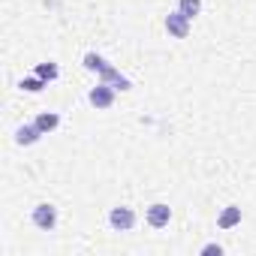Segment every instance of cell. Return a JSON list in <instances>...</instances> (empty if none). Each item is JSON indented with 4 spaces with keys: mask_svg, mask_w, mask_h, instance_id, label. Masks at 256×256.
Returning <instances> with one entry per match:
<instances>
[{
    "mask_svg": "<svg viewBox=\"0 0 256 256\" xmlns=\"http://www.w3.org/2000/svg\"><path fill=\"white\" fill-rule=\"evenodd\" d=\"M84 66L90 70V72H100V78L106 82V84H112L114 90H130L133 84H130V78L126 76H120V70H114L106 58H100L96 52H88L84 54Z\"/></svg>",
    "mask_w": 256,
    "mask_h": 256,
    "instance_id": "1",
    "label": "cell"
},
{
    "mask_svg": "<svg viewBox=\"0 0 256 256\" xmlns=\"http://www.w3.org/2000/svg\"><path fill=\"white\" fill-rule=\"evenodd\" d=\"M108 226H112L114 232H130V229L136 226V211H133V208H126V205L112 208V214H108Z\"/></svg>",
    "mask_w": 256,
    "mask_h": 256,
    "instance_id": "2",
    "label": "cell"
},
{
    "mask_svg": "<svg viewBox=\"0 0 256 256\" xmlns=\"http://www.w3.org/2000/svg\"><path fill=\"white\" fill-rule=\"evenodd\" d=\"M34 226L42 229V232H52V229L58 226V208L48 205V202H40V205L34 208Z\"/></svg>",
    "mask_w": 256,
    "mask_h": 256,
    "instance_id": "3",
    "label": "cell"
},
{
    "mask_svg": "<svg viewBox=\"0 0 256 256\" xmlns=\"http://www.w3.org/2000/svg\"><path fill=\"white\" fill-rule=\"evenodd\" d=\"M166 30H169V36H175V40H187L190 36V18L178 10V12H169L166 16Z\"/></svg>",
    "mask_w": 256,
    "mask_h": 256,
    "instance_id": "4",
    "label": "cell"
},
{
    "mask_svg": "<svg viewBox=\"0 0 256 256\" xmlns=\"http://www.w3.org/2000/svg\"><path fill=\"white\" fill-rule=\"evenodd\" d=\"M88 100H90V106L100 108V112H102V108H112V106H114V88L106 84V82H100V84L88 94Z\"/></svg>",
    "mask_w": 256,
    "mask_h": 256,
    "instance_id": "5",
    "label": "cell"
},
{
    "mask_svg": "<svg viewBox=\"0 0 256 256\" xmlns=\"http://www.w3.org/2000/svg\"><path fill=\"white\" fill-rule=\"evenodd\" d=\"M169 220H172V208H169L166 202H154V205L148 208V226H151V229H166Z\"/></svg>",
    "mask_w": 256,
    "mask_h": 256,
    "instance_id": "6",
    "label": "cell"
},
{
    "mask_svg": "<svg viewBox=\"0 0 256 256\" xmlns=\"http://www.w3.org/2000/svg\"><path fill=\"white\" fill-rule=\"evenodd\" d=\"M40 139H42V133H40L36 124H24V126H18V130H16V142L18 145H36Z\"/></svg>",
    "mask_w": 256,
    "mask_h": 256,
    "instance_id": "7",
    "label": "cell"
},
{
    "mask_svg": "<svg viewBox=\"0 0 256 256\" xmlns=\"http://www.w3.org/2000/svg\"><path fill=\"white\" fill-rule=\"evenodd\" d=\"M34 124L40 126V133H42V136H48V133H54L58 126H60V114H58V112H42Z\"/></svg>",
    "mask_w": 256,
    "mask_h": 256,
    "instance_id": "8",
    "label": "cell"
},
{
    "mask_svg": "<svg viewBox=\"0 0 256 256\" xmlns=\"http://www.w3.org/2000/svg\"><path fill=\"white\" fill-rule=\"evenodd\" d=\"M241 223V208L238 205H229V208H223V214L217 217V226L226 232V229H235Z\"/></svg>",
    "mask_w": 256,
    "mask_h": 256,
    "instance_id": "9",
    "label": "cell"
},
{
    "mask_svg": "<svg viewBox=\"0 0 256 256\" xmlns=\"http://www.w3.org/2000/svg\"><path fill=\"white\" fill-rule=\"evenodd\" d=\"M178 10H181V12L193 22V18L202 12V0H178Z\"/></svg>",
    "mask_w": 256,
    "mask_h": 256,
    "instance_id": "10",
    "label": "cell"
},
{
    "mask_svg": "<svg viewBox=\"0 0 256 256\" xmlns=\"http://www.w3.org/2000/svg\"><path fill=\"white\" fill-rule=\"evenodd\" d=\"M36 76L46 78V82H58L60 78V70H58V64H40L36 66Z\"/></svg>",
    "mask_w": 256,
    "mask_h": 256,
    "instance_id": "11",
    "label": "cell"
},
{
    "mask_svg": "<svg viewBox=\"0 0 256 256\" xmlns=\"http://www.w3.org/2000/svg\"><path fill=\"white\" fill-rule=\"evenodd\" d=\"M42 88H48V82H46V78H40V76H30V78H22V90H30V94H40Z\"/></svg>",
    "mask_w": 256,
    "mask_h": 256,
    "instance_id": "12",
    "label": "cell"
},
{
    "mask_svg": "<svg viewBox=\"0 0 256 256\" xmlns=\"http://www.w3.org/2000/svg\"><path fill=\"white\" fill-rule=\"evenodd\" d=\"M214 253L220 256V253H223V247H220V244H205V247H202V256H214Z\"/></svg>",
    "mask_w": 256,
    "mask_h": 256,
    "instance_id": "13",
    "label": "cell"
}]
</instances>
